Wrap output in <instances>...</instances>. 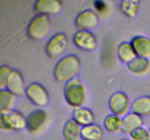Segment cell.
Listing matches in <instances>:
<instances>
[{
	"label": "cell",
	"instance_id": "6",
	"mask_svg": "<svg viewBox=\"0 0 150 140\" xmlns=\"http://www.w3.org/2000/svg\"><path fill=\"white\" fill-rule=\"evenodd\" d=\"M26 96L32 104L40 109H42L49 104L50 97L48 92L43 85L38 83H32L28 85Z\"/></svg>",
	"mask_w": 150,
	"mask_h": 140
},
{
	"label": "cell",
	"instance_id": "27",
	"mask_svg": "<svg viewBox=\"0 0 150 140\" xmlns=\"http://www.w3.org/2000/svg\"><path fill=\"white\" fill-rule=\"evenodd\" d=\"M121 140H129V139H121Z\"/></svg>",
	"mask_w": 150,
	"mask_h": 140
},
{
	"label": "cell",
	"instance_id": "23",
	"mask_svg": "<svg viewBox=\"0 0 150 140\" xmlns=\"http://www.w3.org/2000/svg\"><path fill=\"white\" fill-rule=\"evenodd\" d=\"M140 7V1L124 0L120 3V9L125 15L130 18L136 17Z\"/></svg>",
	"mask_w": 150,
	"mask_h": 140
},
{
	"label": "cell",
	"instance_id": "15",
	"mask_svg": "<svg viewBox=\"0 0 150 140\" xmlns=\"http://www.w3.org/2000/svg\"><path fill=\"white\" fill-rule=\"evenodd\" d=\"M122 121V132L126 135H130L133 131L144 125V118L132 112L123 117Z\"/></svg>",
	"mask_w": 150,
	"mask_h": 140
},
{
	"label": "cell",
	"instance_id": "2",
	"mask_svg": "<svg viewBox=\"0 0 150 140\" xmlns=\"http://www.w3.org/2000/svg\"><path fill=\"white\" fill-rule=\"evenodd\" d=\"M64 96L66 102L74 109L82 107L87 101V90L79 77L64 84Z\"/></svg>",
	"mask_w": 150,
	"mask_h": 140
},
{
	"label": "cell",
	"instance_id": "11",
	"mask_svg": "<svg viewBox=\"0 0 150 140\" xmlns=\"http://www.w3.org/2000/svg\"><path fill=\"white\" fill-rule=\"evenodd\" d=\"M62 10V3L59 0H38L35 3V10L37 15L55 16Z\"/></svg>",
	"mask_w": 150,
	"mask_h": 140
},
{
	"label": "cell",
	"instance_id": "8",
	"mask_svg": "<svg viewBox=\"0 0 150 140\" xmlns=\"http://www.w3.org/2000/svg\"><path fill=\"white\" fill-rule=\"evenodd\" d=\"M131 104L128 96L123 92L113 93L108 101V106L111 113L121 118L131 112Z\"/></svg>",
	"mask_w": 150,
	"mask_h": 140
},
{
	"label": "cell",
	"instance_id": "9",
	"mask_svg": "<svg viewBox=\"0 0 150 140\" xmlns=\"http://www.w3.org/2000/svg\"><path fill=\"white\" fill-rule=\"evenodd\" d=\"M78 31L92 32L100 23V17L95 10H84L77 15L75 20Z\"/></svg>",
	"mask_w": 150,
	"mask_h": 140
},
{
	"label": "cell",
	"instance_id": "16",
	"mask_svg": "<svg viewBox=\"0 0 150 140\" xmlns=\"http://www.w3.org/2000/svg\"><path fill=\"white\" fill-rule=\"evenodd\" d=\"M127 70L136 76H144L150 71V59L137 57L127 65Z\"/></svg>",
	"mask_w": 150,
	"mask_h": 140
},
{
	"label": "cell",
	"instance_id": "12",
	"mask_svg": "<svg viewBox=\"0 0 150 140\" xmlns=\"http://www.w3.org/2000/svg\"><path fill=\"white\" fill-rule=\"evenodd\" d=\"M26 87L21 72L19 70L13 69L7 80L6 89L16 97H20L26 95Z\"/></svg>",
	"mask_w": 150,
	"mask_h": 140
},
{
	"label": "cell",
	"instance_id": "22",
	"mask_svg": "<svg viewBox=\"0 0 150 140\" xmlns=\"http://www.w3.org/2000/svg\"><path fill=\"white\" fill-rule=\"evenodd\" d=\"M16 96L7 89L0 90V113L9 112L13 109Z\"/></svg>",
	"mask_w": 150,
	"mask_h": 140
},
{
	"label": "cell",
	"instance_id": "19",
	"mask_svg": "<svg viewBox=\"0 0 150 140\" xmlns=\"http://www.w3.org/2000/svg\"><path fill=\"white\" fill-rule=\"evenodd\" d=\"M81 130L82 127L74 120H68L63 127V138L64 140H79L81 139Z\"/></svg>",
	"mask_w": 150,
	"mask_h": 140
},
{
	"label": "cell",
	"instance_id": "13",
	"mask_svg": "<svg viewBox=\"0 0 150 140\" xmlns=\"http://www.w3.org/2000/svg\"><path fill=\"white\" fill-rule=\"evenodd\" d=\"M132 46L137 57L150 58V39L143 35H138L132 39Z\"/></svg>",
	"mask_w": 150,
	"mask_h": 140
},
{
	"label": "cell",
	"instance_id": "5",
	"mask_svg": "<svg viewBox=\"0 0 150 140\" xmlns=\"http://www.w3.org/2000/svg\"><path fill=\"white\" fill-rule=\"evenodd\" d=\"M0 128L5 131H23L26 129V118L16 109L0 113Z\"/></svg>",
	"mask_w": 150,
	"mask_h": 140
},
{
	"label": "cell",
	"instance_id": "1",
	"mask_svg": "<svg viewBox=\"0 0 150 140\" xmlns=\"http://www.w3.org/2000/svg\"><path fill=\"white\" fill-rule=\"evenodd\" d=\"M81 69V63L79 57L70 54L62 57L55 66L54 75L59 83H67L78 77Z\"/></svg>",
	"mask_w": 150,
	"mask_h": 140
},
{
	"label": "cell",
	"instance_id": "18",
	"mask_svg": "<svg viewBox=\"0 0 150 140\" xmlns=\"http://www.w3.org/2000/svg\"><path fill=\"white\" fill-rule=\"evenodd\" d=\"M117 54L119 60L126 65H128L135 58H137L131 43L129 42H121L117 47Z\"/></svg>",
	"mask_w": 150,
	"mask_h": 140
},
{
	"label": "cell",
	"instance_id": "28",
	"mask_svg": "<svg viewBox=\"0 0 150 140\" xmlns=\"http://www.w3.org/2000/svg\"><path fill=\"white\" fill-rule=\"evenodd\" d=\"M149 134H150V127H149Z\"/></svg>",
	"mask_w": 150,
	"mask_h": 140
},
{
	"label": "cell",
	"instance_id": "26",
	"mask_svg": "<svg viewBox=\"0 0 150 140\" xmlns=\"http://www.w3.org/2000/svg\"><path fill=\"white\" fill-rule=\"evenodd\" d=\"M13 70V69L8 66H1L0 67V90L6 89L7 80Z\"/></svg>",
	"mask_w": 150,
	"mask_h": 140
},
{
	"label": "cell",
	"instance_id": "21",
	"mask_svg": "<svg viewBox=\"0 0 150 140\" xmlns=\"http://www.w3.org/2000/svg\"><path fill=\"white\" fill-rule=\"evenodd\" d=\"M103 129L98 124L94 123L82 128L81 139L83 140H103Z\"/></svg>",
	"mask_w": 150,
	"mask_h": 140
},
{
	"label": "cell",
	"instance_id": "25",
	"mask_svg": "<svg viewBox=\"0 0 150 140\" xmlns=\"http://www.w3.org/2000/svg\"><path fill=\"white\" fill-rule=\"evenodd\" d=\"M95 12L100 18H105L110 13V8L108 4L103 1H95L94 2Z\"/></svg>",
	"mask_w": 150,
	"mask_h": 140
},
{
	"label": "cell",
	"instance_id": "20",
	"mask_svg": "<svg viewBox=\"0 0 150 140\" xmlns=\"http://www.w3.org/2000/svg\"><path fill=\"white\" fill-rule=\"evenodd\" d=\"M122 118L111 113L107 115L103 120L105 131L112 134H117L122 131Z\"/></svg>",
	"mask_w": 150,
	"mask_h": 140
},
{
	"label": "cell",
	"instance_id": "14",
	"mask_svg": "<svg viewBox=\"0 0 150 140\" xmlns=\"http://www.w3.org/2000/svg\"><path fill=\"white\" fill-rule=\"evenodd\" d=\"M72 119L74 120L82 128L92 125L95 122V116L93 112L83 106L74 109Z\"/></svg>",
	"mask_w": 150,
	"mask_h": 140
},
{
	"label": "cell",
	"instance_id": "4",
	"mask_svg": "<svg viewBox=\"0 0 150 140\" xmlns=\"http://www.w3.org/2000/svg\"><path fill=\"white\" fill-rule=\"evenodd\" d=\"M51 31V22L49 17L36 15L29 21L27 26V34L35 41L45 39Z\"/></svg>",
	"mask_w": 150,
	"mask_h": 140
},
{
	"label": "cell",
	"instance_id": "17",
	"mask_svg": "<svg viewBox=\"0 0 150 140\" xmlns=\"http://www.w3.org/2000/svg\"><path fill=\"white\" fill-rule=\"evenodd\" d=\"M131 112L142 118L150 116V96H140L135 99L131 104Z\"/></svg>",
	"mask_w": 150,
	"mask_h": 140
},
{
	"label": "cell",
	"instance_id": "7",
	"mask_svg": "<svg viewBox=\"0 0 150 140\" xmlns=\"http://www.w3.org/2000/svg\"><path fill=\"white\" fill-rule=\"evenodd\" d=\"M67 47V36L63 33H57L48 40L45 45V52L50 58L57 59L65 52Z\"/></svg>",
	"mask_w": 150,
	"mask_h": 140
},
{
	"label": "cell",
	"instance_id": "10",
	"mask_svg": "<svg viewBox=\"0 0 150 140\" xmlns=\"http://www.w3.org/2000/svg\"><path fill=\"white\" fill-rule=\"evenodd\" d=\"M74 45L80 50L86 52H93L98 47V40L92 32L78 31L73 36Z\"/></svg>",
	"mask_w": 150,
	"mask_h": 140
},
{
	"label": "cell",
	"instance_id": "24",
	"mask_svg": "<svg viewBox=\"0 0 150 140\" xmlns=\"http://www.w3.org/2000/svg\"><path fill=\"white\" fill-rule=\"evenodd\" d=\"M129 136L131 140H150L149 129L143 126L135 130Z\"/></svg>",
	"mask_w": 150,
	"mask_h": 140
},
{
	"label": "cell",
	"instance_id": "3",
	"mask_svg": "<svg viewBox=\"0 0 150 140\" xmlns=\"http://www.w3.org/2000/svg\"><path fill=\"white\" fill-rule=\"evenodd\" d=\"M50 122V115L46 110L34 109L26 117V130L32 135H39L48 128Z\"/></svg>",
	"mask_w": 150,
	"mask_h": 140
}]
</instances>
